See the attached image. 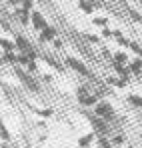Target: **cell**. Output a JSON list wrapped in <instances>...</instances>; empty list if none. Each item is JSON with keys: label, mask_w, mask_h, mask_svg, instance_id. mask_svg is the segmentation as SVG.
<instances>
[{"label": "cell", "mask_w": 142, "mask_h": 148, "mask_svg": "<svg viewBox=\"0 0 142 148\" xmlns=\"http://www.w3.org/2000/svg\"><path fill=\"white\" fill-rule=\"evenodd\" d=\"M96 112H98L100 116H106V118L112 116V110L108 108V104H98V106H96Z\"/></svg>", "instance_id": "obj_1"}, {"label": "cell", "mask_w": 142, "mask_h": 148, "mask_svg": "<svg viewBox=\"0 0 142 148\" xmlns=\"http://www.w3.org/2000/svg\"><path fill=\"white\" fill-rule=\"evenodd\" d=\"M68 62H70L72 66H74V68H76V70H80V72H82V74H88V70H86V68H84V66H82V64H80V62H76V60H74V58H68Z\"/></svg>", "instance_id": "obj_2"}, {"label": "cell", "mask_w": 142, "mask_h": 148, "mask_svg": "<svg viewBox=\"0 0 142 148\" xmlns=\"http://www.w3.org/2000/svg\"><path fill=\"white\" fill-rule=\"evenodd\" d=\"M32 18H34V22H36V28H44V22H42V18H40V14H38V12H34V14H32Z\"/></svg>", "instance_id": "obj_3"}]
</instances>
